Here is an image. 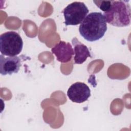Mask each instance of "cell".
<instances>
[{
    "instance_id": "7a4b0ae2",
    "label": "cell",
    "mask_w": 131,
    "mask_h": 131,
    "mask_svg": "<svg viewBox=\"0 0 131 131\" xmlns=\"http://www.w3.org/2000/svg\"><path fill=\"white\" fill-rule=\"evenodd\" d=\"M129 1H111L110 9L103 14L106 22L118 27H124L130 23V6Z\"/></svg>"
},
{
    "instance_id": "6da1fadb",
    "label": "cell",
    "mask_w": 131,
    "mask_h": 131,
    "mask_svg": "<svg viewBox=\"0 0 131 131\" xmlns=\"http://www.w3.org/2000/svg\"><path fill=\"white\" fill-rule=\"evenodd\" d=\"M107 28L103 15L98 12L89 14L81 23L79 32L87 41L93 42L101 39L105 34Z\"/></svg>"
},
{
    "instance_id": "3957f363",
    "label": "cell",
    "mask_w": 131,
    "mask_h": 131,
    "mask_svg": "<svg viewBox=\"0 0 131 131\" xmlns=\"http://www.w3.org/2000/svg\"><path fill=\"white\" fill-rule=\"evenodd\" d=\"M23 47V39L15 31H8L0 36V51L1 54L7 56L19 55Z\"/></svg>"
},
{
    "instance_id": "52a82bcc",
    "label": "cell",
    "mask_w": 131,
    "mask_h": 131,
    "mask_svg": "<svg viewBox=\"0 0 131 131\" xmlns=\"http://www.w3.org/2000/svg\"><path fill=\"white\" fill-rule=\"evenodd\" d=\"M51 51L56 56L57 60L62 63L70 61L74 54L72 45L63 41H60L56 44L51 49Z\"/></svg>"
},
{
    "instance_id": "5b68a950",
    "label": "cell",
    "mask_w": 131,
    "mask_h": 131,
    "mask_svg": "<svg viewBox=\"0 0 131 131\" xmlns=\"http://www.w3.org/2000/svg\"><path fill=\"white\" fill-rule=\"evenodd\" d=\"M67 96L72 102L81 103L88 100L91 96V91L85 83L77 82L69 87Z\"/></svg>"
},
{
    "instance_id": "9c48e42d",
    "label": "cell",
    "mask_w": 131,
    "mask_h": 131,
    "mask_svg": "<svg viewBox=\"0 0 131 131\" xmlns=\"http://www.w3.org/2000/svg\"><path fill=\"white\" fill-rule=\"evenodd\" d=\"M93 3L104 12L108 11L111 6V1H93Z\"/></svg>"
},
{
    "instance_id": "277c9868",
    "label": "cell",
    "mask_w": 131,
    "mask_h": 131,
    "mask_svg": "<svg viewBox=\"0 0 131 131\" xmlns=\"http://www.w3.org/2000/svg\"><path fill=\"white\" fill-rule=\"evenodd\" d=\"M62 12L66 26H76L81 24L88 15L89 10L84 3L74 2L69 4Z\"/></svg>"
},
{
    "instance_id": "8992f818",
    "label": "cell",
    "mask_w": 131,
    "mask_h": 131,
    "mask_svg": "<svg viewBox=\"0 0 131 131\" xmlns=\"http://www.w3.org/2000/svg\"><path fill=\"white\" fill-rule=\"evenodd\" d=\"M20 57L17 56L4 57L1 54L0 56V73L2 75H12L17 73L21 66Z\"/></svg>"
},
{
    "instance_id": "ba28073f",
    "label": "cell",
    "mask_w": 131,
    "mask_h": 131,
    "mask_svg": "<svg viewBox=\"0 0 131 131\" xmlns=\"http://www.w3.org/2000/svg\"><path fill=\"white\" fill-rule=\"evenodd\" d=\"M74 47V63L82 64L88 57H92L88 48L84 44L80 42L77 38L74 37L72 40Z\"/></svg>"
}]
</instances>
